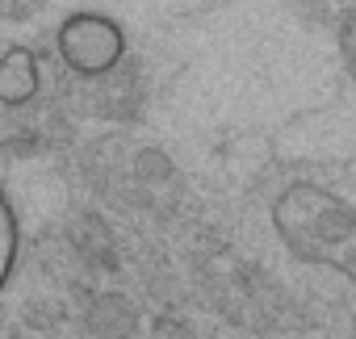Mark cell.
Wrapping results in <instances>:
<instances>
[{
    "label": "cell",
    "mask_w": 356,
    "mask_h": 339,
    "mask_svg": "<svg viewBox=\"0 0 356 339\" xmlns=\"http://www.w3.org/2000/svg\"><path fill=\"white\" fill-rule=\"evenodd\" d=\"M17 251H22V226H17V210H13L9 193L0 189V293H5V289H9V281H13Z\"/></svg>",
    "instance_id": "6da1fadb"
}]
</instances>
